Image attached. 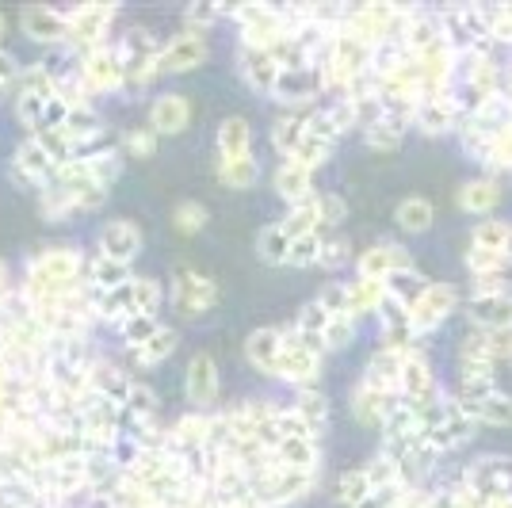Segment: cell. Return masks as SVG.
I'll return each mask as SVG.
<instances>
[{
	"instance_id": "cell-15",
	"label": "cell",
	"mask_w": 512,
	"mask_h": 508,
	"mask_svg": "<svg viewBox=\"0 0 512 508\" xmlns=\"http://www.w3.org/2000/svg\"><path fill=\"white\" fill-rule=\"evenodd\" d=\"M188 123H192V104H188L184 92H165V96H157L150 104V127L157 134H165V138L184 134Z\"/></svg>"
},
{
	"instance_id": "cell-19",
	"label": "cell",
	"mask_w": 512,
	"mask_h": 508,
	"mask_svg": "<svg viewBox=\"0 0 512 508\" xmlns=\"http://www.w3.org/2000/svg\"><path fill=\"white\" fill-rule=\"evenodd\" d=\"M211 444V413H184L180 421L169 428V447L172 451H199Z\"/></svg>"
},
{
	"instance_id": "cell-17",
	"label": "cell",
	"mask_w": 512,
	"mask_h": 508,
	"mask_svg": "<svg viewBox=\"0 0 512 508\" xmlns=\"http://www.w3.org/2000/svg\"><path fill=\"white\" fill-rule=\"evenodd\" d=\"M130 390H134V375H130L127 367H119V363L111 360H100L92 367V394H100V398L115 405H127Z\"/></svg>"
},
{
	"instance_id": "cell-41",
	"label": "cell",
	"mask_w": 512,
	"mask_h": 508,
	"mask_svg": "<svg viewBox=\"0 0 512 508\" xmlns=\"http://www.w3.org/2000/svg\"><path fill=\"white\" fill-rule=\"evenodd\" d=\"M157 130L153 127H130L127 134H123V153L127 157H134V161H150L153 153H157Z\"/></svg>"
},
{
	"instance_id": "cell-53",
	"label": "cell",
	"mask_w": 512,
	"mask_h": 508,
	"mask_svg": "<svg viewBox=\"0 0 512 508\" xmlns=\"http://www.w3.org/2000/svg\"><path fill=\"white\" fill-rule=\"evenodd\" d=\"M69 111H73V107L65 104L62 96H50V100H46L43 127H65V123H69Z\"/></svg>"
},
{
	"instance_id": "cell-3",
	"label": "cell",
	"mask_w": 512,
	"mask_h": 508,
	"mask_svg": "<svg viewBox=\"0 0 512 508\" xmlns=\"http://www.w3.org/2000/svg\"><path fill=\"white\" fill-rule=\"evenodd\" d=\"M115 46H119V54H123L127 88H146L153 77H161V54H165V46L153 39V31H146V27H130L127 39Z\"/></svg>"
},
{
	"instance_id": "cell-51",
	"label": "cell",
	"mask_w": 512,
	"mask_h": 508,
	"mask_svg": "<svg viewBox=\"0 0 512 508\" xmlns=\"http://www.w3.org/2000/svg\"><path fill=\"white\" fill-rule=\"evenodd\" d=\"M20 73H23L20 58H16L12 50H4V46H0V100L12 92V85L20 81Z\"/></svg>"
},
{
	"instance_id": "cell-27",
	"label": "cell",
	"mask_w": 512,
	"mask_h": 508,
	"mask_svg": "<svg viewBox=\"0 0 512 508\" xmlns=\"http://www.w3.org/2000/svg\"><path fill=\"white\" fill-rule=\"evenodd\" d=\"M279 226H283V233H287L291 241H299V237H310V233H321V203H318V195H314V199H306V203H299V207H291V211H287V218H283Z\"/></svg>"
},
{
	"instance_id": "cell-30",
	"label": "cell",
	"mask_w": 512,
	"mask_h": 508,
	"mask_svg": "<svg viewBox=\"0 0 512 508\" xmlns=\"http://www.w3.org/2000/svg\"><path fill=\"white\" fill-rule=\"evenodd\" d=\"M65 130L73 134V142L77 146H85V142H96V138H104L107 127H104V115L96 111V107H73L69 111V123H65Z\"/></svg>"
},
{
	"instance_id": "cell-36",
	"label": "cell",
	"mask_w": 512,
	"mask_h": 508,
	"mask_svg": "<svg viewBox=\"0 0 512 508\" xmlns=\"http://www.w3.org/2000/svg\"><path fill=\"white\" fill-rule=\"evenodd\" d=\"M16 96H58V81L50 77L43 62L23 65L20 81H16Z\"/></svg>"
},
{
	"instance_id": "cell-4",
	"label": "cell",
	"mask_w": 512,
	"mask_h": 508,
	"mask_svg": "<svg viewBox=\"0 0 512 508\" xmlns=\"http://www.w3.org/2000/svg\"><path fill=\"white\" fill-rule=\"evenodd\" d=\"M85 264L88 256L77 245H54L27 260L23 283H73V279H85Z\"/></svg>"
},
{
	"instance_id": "cell-50",
	"label": "cell",
	"mask_w": 512,
	"mask_h": 508,
	"mask_svg": "<svg viewBox=\"0 0 512 508\" xmlns=\"http://www.w3.org/2000/svg\"><path fill=\"white\" fill-rule=\"evenodd\" d=\"M478 421L482 424H512V398H501V394H490L482 409H478Z\"/></svg>"
},
{
	"instance_id": "cell-20",
	"label": "cell",
	"mask_w": 512,
	"mask_h": 508,
	"mask_svg": "<svg viewBox=\"0 0 512 508\" xmlns=\"http://www.w3.org/2000/svg\"><path fill=\"white\" fill-rule=\"evenodd\" d=\"M237 157H253V130L249 119L230 115L218 123V161H237Z\"/></svg>"
},
{
	"instance_id": "cell-46",
	"label": "cell",
	"mask_w": 512,
	"mask_h": 508,
	"mask_svg": "<svg viewBox=\"0 0 512 508\" xmlns=\"http://www.w3.org/2000/svg\"><path fill=\"white\" fill-rule=\"evenodd\" d=\"M329 153H333V146L329 142H321V138H314V134H306L302 138V146L295 149V157H287V161H299L302 169H321L325 161H329Z\"/></svg>"
},
{
	"instance_id": "cell-2",
	"label": "cell",
	"mask_w": 512,
	"mask_h": 508,
	"mask_svg": "<svg viewBox=\"0 0 512 508\" xmlns=\"http://www.w3.org/2000/svg\"><path fill=\"white\" fill-rule=\"evenodd\" d=\"M172 306L180 310V318H203L207 310L218 306V283L211 276H203V272H195L192 264H176L172 268Z\"/></svg>"
},
{
	"instance_id": "cell-31",
	"label": "cell",
	"mask_w": 512,
	"mask_h": 508,
	"mask_svg": "<svg viewBox=\"0 0 512 508\" xmlns=\"http://www.w3.org/2000/svg\"><path fill=\"white\" fill-rule=\"evenodd\" d=\"M398 390L406 394V402H421L432 394V371H428L425 360H417L413 352L406 356V367H402V382H398Z\"/></svg>"
},
{
	"instance_id": "cell-42",
	"label": "cell",
	"mask_w": 512,
	"mask_h": 508,
	"mask_svg": "<svg viewBox=\"0 0 512 508\" xmlns=\"http://www.w3.org/2000/svg\"><path fill=\"white\" fill-rule=\"evenodd\" d=\"M161 329V321L150 318V314H134L130 321H123L119 325V337H123V344H127V352L130 348H142V344H150V337Z\"/></svg>"
},
{
	"instance_id": "cell-12",
	"label": "cell",
	"mask_w": 512,
	"mask_h": 508,
	"mask_svg": "<svg viewBox=\"0 0 512 508\" xmlns=\"http://www.w3.org/2000/svg\"><path fill=\"white\" fill-rule=\"evenodd\" d=\"M211 46H207V35L199 31H180L165 43V54H161V73L169 77H180V73H192L199 65L207 62Z\"/></svg>"
},
{
	"instance_id": "cell-37",
	"label": "cell",
	"mask_w": 512,
	"mask_h": 508,
	"mask_svg": "<svg viewBox=\"0 0 512 508\" xmlns=\"http://www.w3.org/2000/svg\"><path fill=\"white\" fill-rule=\"evenodd\" d=\"M130 298H134V314L157 318V310H161V302H165V287L150 276H138V279H130Z\"/></svg>"
},
{
	"instance_id": "cell-39",
	"label": "cell",
	"mask_w": 512,
	"mask_h": 508,
	"mask_svg": "<svg viewBox=\"0 0 512 508\" xmlns=\"http://www.w3.org/2000/svg\"><path fill=\"white\" fill-rule=\"evenodd\" d=\"M375 493V486H371V478H367V470H344L341 482H337V497H341L348 508H360L367 497Z\"/></svg>"
},
{
	"instance_id": "cell-11",
	"label": "cell",
	"mask_w": 512,
	"mask_h": 508,
	"mask_svg": "<svg viewBox=\"0 0 512 508\" xmlns=\"http://www.w3.org/2000/svg\"><path fill=\"white\" fill-rule=\"evenodd\" d=\"M96 245H100V253L111 256V260L134 264L138 253H142V245H146V237L138 230V222H130V218H111V222H104L100 233H96Z\"/></svg>"
},
{
	"instance_id": "cell-56",
	"label": "cell",
	"mask_w": 512,
	"mask_h": 508,
	"mask_svg": "<svg viewBox=\"0 0 512 508\" xmlns=\"http://www.w3.org/2000/svg\"><path fill=\"white\" fill-rule=\"evenodd\" d=\"M4 31H8V20H4V12H0V39H4Z\"/></svg>"
},
{
	"instance_id": "cell-45",
	"label": "cell",
	"mask_w": 512,
	"mask_h": 508,
	"mask_svg": "<svg viewBox=\"0 0 512 508\" xmlns=\"http://www.w3.org/2000/svg\"><path fill=\"white\" fill-rule=\"evenodd\" d=\"M402 127H406L402 119H390V115H386L383 123H375L371 130H363V134H367V146L371 149H398L402 146Z\"/></svg>"
},
{
	"instance_id": "cell-5",
	"label": "cell",
	"mask_w": 512,
	"mask_h": 508,
	"mask_svg": "<svg viewBox=\"0 0 512 508\" xmlns=\"http://www.w3.org/2000/svg\"><path fill=\"white\" fill-rule=\"evenodd\" d=\"M54 176H58V165H54V157L46 153L35 138H23L16 153H12V165H8V180L23 191H43L54 184Z\"/></svg>"
},
{
	"instance_id": "cell-8",
	"label": "cell",
	"mask_w": 512,
	"mask_h": 508,
	"mask_svg": "<svg viewBox=\"0 0 512 508\" xmlns=\"http://www.w3.org/2000/svg\"><path fill=\"white\" fill-rule=\"evenodd\" d=\"M218 390H222V379H218V363H214L211 352H195L188 360V375H184V398L192 409L199 413H211V405H218Z\"/></svg>"
},
{
	"instance_id": "cell-48",
	"label": "cell",
	"mask_w": 512,
	"mask_h": 508,
	"mask_svg": "<svg viewBox=\"0 0 512 508\" xmlns=\"http://www.w3.org/2000/svg\"><path fill=\"white\" fill-rule=\"evenodd\" d=\"M218 16H222V4H211V0L188 4V12H184V31H199V35H207V27L218 23Z\"/></svg>"
},
{
	"instance_id": "cell-54",
	"label": "cell",
	"mask_w": 512,
	"mask_h": 508,
	"mask_svg": "<svg viewBox=\"0 0 512 508\" xmlns=\"http://www.w3.org/2000/svg\"><path fill=\"white\" fill-rule=\"evenodd\" d=\"M318 203H321V226H337L344 218V203L337 195H318Z\"/></svg>"
},
{
	"instance_id": "cell-28",
	"label": "cell",
	"mask_w": 512,
	"mask_h": 508,
	"mask_svg": "<svg viewBox=\"0 0 512 508\" xmlns=\"http://www.w3.org/2000/svg\"><path fill=\"white\" fill-rule=\"evenodd\" d=\"M295 413H299L302 421L310 424V432L314 436H321L325 432V424H329V398L321 394L318 386H306V390H299V398H295V405H291Z\"/></svg>"
},
{
	"instance_id": "cell-34",
	"label": "cell",
	"mask_w": 512,
	"mask_h": 508,
	"mask_svg": "<svg viewBox=\"0 0 512 508\" xmlns=\"http://www.w3.org/2000/svg\"><path fill=\"white\" fill-rule=\"evenodd\" d=\"M218 180H222L226 188L245 191V188H253L256 180H260V165H256V157H237V161H218Z\"/></svg>"
},
{
	"instance_id": "cell-32",
	"label": "cell",
	"mask_w": 512,
	"mask_h": 508,
	"mask_svg": "<svg viewBox=\"0 0 512 508\" xmlns=\"http://www.w3.org/2000/svg\"><path fill=\"white\" fill-rule=\"evenodd\" d=\"M31 138H35V142H39V146L54 157V165H58V169H62V165H69V161L77 157V142H73V134H69L65 127H39Z\"/></svg>"
},
{
	"instance_id": "cell-38",
	"label": "cell",
	"mask_w": 512,
	"mask_h": 508,
	"mask_svg": "<svg viewBox=\"0 0 512 508\" xmlns=\"http://www.w3.org/2000/svg\"><path fill=\"white\" fill-rule=\"evenodd\" d=\"M207 207L203 203H195V199H184V203H176L172 207V230L184 233V237H195V233L207 230Z\"/></svg>"
},
{
	"instance_id": "cell-35",
	"label": "cell",
	"mask_w": 512,
	"mask_h": 508,
	"mask_svg": "<svg viewBox=\"0 0 512 508\" xmlns=\"http://www.w3.org/2000/svg\"><path fill=\"white\" fill-rule=\"evenodd\" d=\"M256 256L264 260V264H287L291 260V237L283 233V226H268V230H260L256 237Z\"/></svg>"
},
{
	"instance_id": "cell-47",
	"label": "cell",
	"mask_w": 512,
	"mask_h": 508,
	"mask_svg": "<svg viewBox=\"0 0 512 508\" xmlns=\"http://www.w3.org/2000/svg\"><path fill=\"white\" fill-rule=\"evenodd\" d=\"M321 233H310V237H299V241H291V268H314L321 264Z\"/></svg>"
},
{
	"instance_id": "cell-9",
	"label": "cell",
	"mask_w": 512,
	"mask_h": 508,
	"mask_svg": "<svg viewBox=\"0 0 512 508\" xmlns=\"http://www.w3.org/2000/svg\"><path fill=\"white\" fill-rule=\"evenodd\" d=\"M321 88H325L321 65H302V69H283V73H279L272 96H276L279 104L291 107V111H302V107H310L318 100Z\"/></svg>"
},
{
	"instance_id": "cell-52",
	"label": "cell",
	"mask_w": 512,
	"mask_h": 508,
	"mask_svg": "<svg viewBox=\"0 0 512 508\" xmlns=\"http://www.w3.org/2000/svg\"><path fill=\"white\" fill-rule=\"evenodd\" d=\"M344 260H348V241L344 237H325L321 241V264L325 268H341Z\"/></svg>"
},
{
	"instance_id": "cell-40",
	"label": "cell",
	"mask_w": 512,
	"mask_h": 508,
	"mask_svg": "<svg viewBox=\"0 0 512 508\" xmlns=\"http://www.w3.org/2000/svg\"><path fill=\"white\" fill-rule=\"evenodd\" d=\"M509 237H512L509 222H497V218H490V222H478V226H474V249H486V253L505 256Z\"/></svg>"
},
{
	"instance_id": "cell-55",
	"label": "cell",
	"mask_w": 512,
	"mask_h": 508,
	"mask_svg": "<svg viewBox=\"0 0 512 508\" xmlns=\"http://www.w3.org/2000/svg\"><path fill=\"white\" fill-rule=\"evenodd\" d=\"M0 295H12V272L4 260H0Z\"/></svg>"
},
{
	"instance_id": "cell-44",
	"label": "cell",
	"mask_w": 512,
	"mask_h": 508,
	"mask_svg": "<svg viewBox=\"0 0 512 508\" xmlns=\"http://www.w3.org/2000/svg\"><path fill=\"white\" fill-rule=\"evenodd\" d=\"M46 100H50V96H16V100H12V111H16L20 127H27L31 134H35V130L43 127Z\"/></svg>"
},
{
	"instance_id": "cell-7",
	"label": "cell",
	"mask_w": 512,
	"mask_h": 508,
	"mask_svg": "<svg viewBox=\"0 0 512 508\" xmlns=\"http://www.w3.org/2000/svg\"><path fill=\"white\" fill-rule=\"evenodd\" d=\"M20 31L31 43L43 46V50H62L69 43V12L46 8V4H31V8H23Z\"/></svg>"
},
{
	"instance_id": "cell-25",
	"label": "cell",
	"mask_w": 512,
	"mask_h": 508,
	"mask_svg": "<svg viewBox=\"0 0 512 508\" xmlns=\"http://www.w3.org/2000/svg\"><path fill=\"white\" fill-rule=\"evenodd\" d=\"M390 295V287H386V279H356V283H348V318H360V314H371V310H379Z\"/></svg>"
},
{
	"instance_id": "cell-16",
	"label": "cell",
	"mask_w": 512,
	"mask_h": 508,
	"mask_svg": "<svg viewBox=\"0 0 512 508\" xmlns=\"http://www.w3.org/2000/svg\"><path fill=\"white\" fill-rule=\"evenodd\" d=\"M245 360L253 363L256 371H264V375H276L279 360H283V329L264 325V329L249 333V340H245Z\"/></svg>"
},
{
	"instance_id": "cell-18",
	"label": "cell",
	"mask_w": 512,
	"mask_h": 508,
	"mask_svg": "<svg viewBox=\"0 0 512 508\" xmlns=\"http://www.w3.org/2000/svg\"><path fill=\"white\" fill-rule=\"evenodd\" d=\"M272 188H276L279 199H287L291 207H299L306 199H314V172L302 169L299 161H283L272 176Z\"/></svg>"
},
{
	"instance_id": "cell-26",
	"label": "cell",
	"mask_w": 512,
	"mask_h": 508,
	"mask_svg": "<svg viewBox=\"0 0 512 508\" xmlns=\"http://www.w3.org/2000/svg\"><path fill=\"white\" fill-rule=\"evenodd\" d=\"M501 199H505V191H501V184H497V180H470L467 188L459 191V207H463L467 214L493 211Z\"/></svg>"
},
{
	"instance_id": "cell-13",
	"label": "cell",
	"mask_w": 512,
	"mask_h": 508,
	"mask_svg": "<svg viewBox=\"0 0 512 508\" xmlns=\"http://www.w3.org/2000/svg\"><path fill=\"white\" fill-rule=\"evenodd\" d=\"M237 69H241V81L253 92H268V96H272L279 73H283L279 62L272 58V50H260V46H241L237 50Z\"/></svg>"
},
{
	"instance_id": "cell-21",
	"label": "cell",
	"mask_w": 512,
	"mask_h": 508,
	"mask_svg": "<svg viewBox=\"0 0 512 508\" xmlns=\"http://www.w3.org/2000/svg\"><path fill=\"white\" fill-rule=\"evenodd\" d=\"M130 264H119V260H111L104 253H92L85 264V283L92 291H119V287H127L130 283Z\"/></svg>"
},
{
	"instance_id": "cell-29",
	"label": "cell",
	"mask_w": 512,
	"mask_h": 508,
	"mask_svg": "<svg viewBox=\"0 0 512 508\" xmlns=\"http://www.w3.org/2000/svg\"><path fill=\"white\" fill-rule=\"evenodd\" d=\"M432 218H436V211H432V203L421 199V195L402 199L398 211H394V222H398V230L402 233H428L432 230Z\"/></svg>"
},
{
	"instance_id": "cell-33",
	"label": "cell",
	"mask_w": 512,
	"mask_h": 508,
	"mask_svg": "<svg viewBox=\"0 0 512 508\" xmlns=\"http://www.w3.org/2000/svg\"><path fill=\"white\" fill-rule=\"evenodd\" d=\"M474 321H478L482 329H509V325H512V302H509V295L474 298Z\"/></svg>"
},
{
	"instance_id": "cell-1",
	"label": "cell",
	"mask_w": 512,
	"mask_h": 508,
	"mask_svg": "<svg viewBox=\"0 0 512 508\" xmlns=\"http://www.w3.org/2000/svg\"><path fill=\"white\" fill-rule=\"evenodd\" d=\"M115 12H119V4H111V0L77 4V8L69 12V43L65 46H69L77 58H85L92 50L107 46V27L115 20Z\"/></svg>"
},
{
	"instance_id": "cell-23",
	"label": "cell",
	"mask_w": 512,
	"mask_h": 508,
	"mask_svg": "<svg viewBox=\"0 0 512 508\" xmlns=\"http://www.w3.org/2000/svg\"><path fill=\"white\" fill-rule=\"evenodd\" d=\"M310 115H314V107H302V111H287L283 119H276V123H272V146L283 153V161H287V157H295V149L302 146Z\"/></svg>"
},
{
	"instance_id": "cell-6",
	"label": "cell",
	"mask_w": 512,
	"mask_h": 508,
	"mask_svg": "<svg viewBox=\"0 0 512 508\" xmlns=\"http://www.w3.org/2000/svg\"><path fill=\"white\" fill-rule=\"evenodd\" d=\"M81 65V77H85V85L100 96V92H119V88H127V69H123V54H119V46L107 43L100 50H92L85 58H77Z\"/></svg>"
},
{
	"instance_id": "cell-43",
	"label": "cell",
	"mask_w": 512,
	"mask_h": 508,
	"mask_svg": "<svg viewBox=\"0 0 512 508\" xmlns=\"http://www.w3.org/2000/svg\"><path fill=\"white\" fill-rule=\"evenodd\" d=\"M157 405H161V398H157V390H153L150 382H134V390H130V398L123 409H127L130 417L153 421V417H157Z\"/></svg>"
},
{
	"instance_id": "cell-14",
	"label": "cell",
	"mask_w": 512,
	"mask_h": 508,
	"mask_svg": "<svg viewBox=\"0 0 512 508\" xmlns=\"http://www.w3.org/2000/svg\"><path fill=\"white\" fill-rule=\"evenodd\" d=\"M451 306H455V291H451L448 283H428L421 298L409 306V318H413V329L417 333H428V329H436L440 321L451 314Z\"/></svg>"
},
{
	"instance_id": "cell-10",
	"label": "cell",
	"mask_w": 512,
	"mask_h": 508,
	"mask_svg": "<svg viewBox=\"0 0 512 508\" xmlns=\"http://www.w3.org/2000/svg\"><path fill=\"white\" fill-rule=\"evenodd\" d=\"M318 375H321V352L299 344L295 333H283V360H279L276 379L295 382L299 390H306V386H318Z\"/></svg>"
},
{
	"instance_id": "cell-22",
	"label": "cell",
	"mask_w": 512,
	"mask_h": 508,
	"mask_svg": "<svg viewBox=\"0 0 512 508\" xmlns=\"http://www.w3.org/2000/svg\"><path fill=\"white\" fill-rule=\"evenodd\" d=\"M176 344H180V333L172 329V325H161L157 333L150 337V344H142V348H130L127 360L130 367H142V371H150L157 363H165L176 352Z\"/></svg>"
},
{
	"instance_id": "cell-24",
	"label": "cell",
	"mask_w": 512,
	"mask_h": 508,
	"mask_svg": "<svg viewBox=\"0 0 512 508\" xmlns=\"http://www.w3.org/2000/svg\"><path fill=\"white\" fill-rule=\"evenodd\" d=\"M276 459L283 466H291V470L314 474V466H318V440L314 436H279Z\"/></svg>"
},
{
	"instance_id": "cell-49",
	"label": "cell",
	"mask_w": 512,
	"mask_h": 508,
	"mask_svg": "<svg viewBox=\"0 0 512 508\" xmlns=\"http://www.w3.org/2000/svg\"><path fill=\"white\" fill-rule=\"evenodd\" d=\"M356 340V318H348V314H341V318H333L329 325H325V348H348Z\"/></svg>"
}]
</instances>
